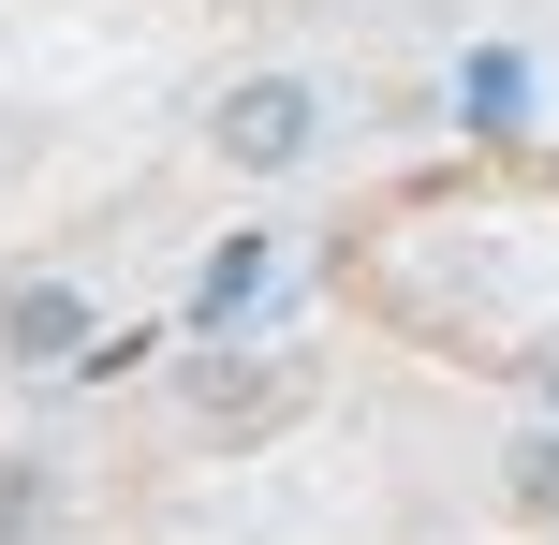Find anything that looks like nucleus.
I'll return each mask as SVG.
<instances>
[{
  "label": "nucleus",
  "instance_id": "3",
  "mask_svg": "<svg viewBox=\"0 0 559 545\" xmlns=\"http://www.w3.org/2000/svg\"><path fill=\"white\" fill-rule=\"evenodd\" d=\"M265 295V236H222V251H206V281H192V310L222 324V310H251Z\"/></svg>",
  "mask_w": 559,
  "mask_h": 545
},
{
  "label": "nucleus",
  "instance_id": "5",
  "mask_svg": "<svg viewBox=\"0 0 559 545\" xmlns=\"http://www.w3.org/2000/svg\"><path fill=\"white\" fill-rule=\"evenodd\" d=\"M515 501H531V517H559V428H545V442H515Z\"/></svg>",
  "mask_w": 559,
  "mask_h": 545
},
{
  "label": "nucleus",
  "instance_id": "2",
  "mask_svg": "<svg viewBox=\"0 0 559 545\" xmlns=\"http://www.w3.org/2000/svg\"><path fill=\"white\" fill-rule=\"evenodd\" d=\"M74 340H88V295L74 281H15V295H0V354H15V369H59Z\"/></svg>",
  "mask_w": 559,
  "mask_h": 545
},
{
  "label": "nucleus",
  "instance_id": "1",
  "mask_svg": "<svg viewBox=\"0 0 559 545\" xmlns=\"http://www.w3.org/2000/svg\"><path fill=\"white\" fill-rule=\"evenodd\" d=\"M206 147H222L236 177H295L309 147H324V88L309 74H236L222 104H206Z\"/></svg>",
  "mask_w": 559,
  "mask_h": 545
},
{
  "label": "nucleus",
  "instance_id": "4",
  "mask_svg": "<svg viewBox=\"0 0 559 545\" xmlns=\"http://www.w3.org/2000/svg\"><path fill=\"white\" fill-rule=\"evenodd\" d=\"M29 531H45V472L0 458V545H29Z\"/></svg>",
  "mask_w": 559,
  "mask_h": 545
}]
</instances>
